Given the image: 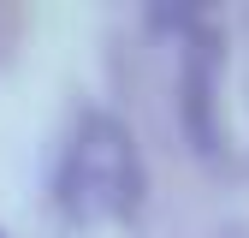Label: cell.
Instances as JSON below:
<instances>
[{"label":"cell","mask_w":249,"mask_h":238,"mask_svg":"<svg viewBox=\"0 0 249 238\" xmlns=\"http://www.w3.org/2000/svg\"><path fill=\"white\" fill-rule=\"evenodd\" d=\"M178 72H184V125H190L196 149L220 143V125H213V96H220V36L190 18L184 24V54H178Z\"/></svg>","instance_id":"obj_2"},{"label":"cell","mask_w":249,"mask_h":238,"mask_svg":"<svg viewBox=\"0 0 249 238\" xmlns=\"http://www.w3.org/2000/svg\"><path fill=\"white\" fill-rule=\"evenodd\" d=\"M142 155H137V137L124 131V119L113 113H83L66 149H59V167H53V197H59V215L77 220V226H113V220H131L137 202H142Z\"/></svg>","instance_id":"obj_1"}]
</instances>
